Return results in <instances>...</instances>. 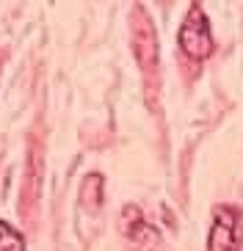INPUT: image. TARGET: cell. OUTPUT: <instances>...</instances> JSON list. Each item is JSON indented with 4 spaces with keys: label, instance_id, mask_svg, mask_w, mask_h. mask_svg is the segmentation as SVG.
<instances>
[{
    "label": "cell",
    "instance_id": "cell-1",
    "mask_svg": "<svg viewBox=\"0 0 243 251\" xmlns=\"http://www.w3.org/2000/svg\"><path fill=\"white\" fill-rule=\"evenodd\" d=\"M180 50L193 61H205L210 52H213V33H210V23H207V14L202 11L199 3H193L188 8V14L183 20V28H180Z\"/></svg>",
    "mask_w": 243,
    "mask_h": 251
},
{
    "label": "cell",
    "instance_id": "cell-2",
    "mask_svg": "<svg viewBox=\"0 0 243 251\" xmlns=\"http://www.w3.org/2000/svg\"><path fill=\"white\" fill-rule=\"evenodd\" d=\"M207 251H241V221L232 207H218L207 237Z\"/></svg>",
    "mask_w": 243,
    "mask_h": 251
},
{
    "label": "cell",
    "instance_id": "cell-3",
    "mask_svg": "<svg viewBox=\"0 0 243 251\" xmlns=\"http://www.w3.org/2000/svg\"><path fill=\"white\" fill-rule=\"evenodd\" d=\"M141 20V25L133 30V45H135V55H138L141 67L144 69H152L155 67V58H158V42H155V33H152V23L147 20L144 11H135Z\"/></svg>",
    "mask_w": 243,
    "mask_h": 251
},
{
    "label": "cell",
    "instance_id": "cell-4",
    "mask_svg": "<svg viewBox=\"0 0 243 251\" xmlns=\"http://www.w3.org/2000/svg\"><path fill=\"white\" fill-rule=\"evenodd\" d=\"M0 251H25V237L6 221H0Z\"/></svg>",
    "mask_w": 243,
    "mask_h": 251
}]
</instances>
